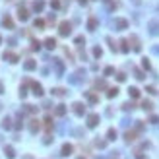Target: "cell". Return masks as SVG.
<instances>
[{
  "label": "cell",
  "instance_id": "1",
  "mask_svg": "<svg viewBox=\"0 0 159 159\" xmlns=\"http://www.w3.org/2000/svg\"><path fill=\"white\" fill-rule=\"evenodd\" d=\"M25 86H31L33 87V93L37 95V97H43V87H41V83H37V82H31V80H27V82H25Z\"/></svg>",
  "mask_w": 159,
  "mask_h": 159
},
{
  "label": "cell",
  "instance_id": "2",
  "mask_svg": "<svg viewBox=\"0 0 159 159\" xmlns=\"http://www.w3.org/2000/svg\"><path fill=\"white\" fill-rule=\"evenodd\" d=\"M58 29H60V35H62V37H68V35L72 33V23H70V22H62Z\"/></svg>",
  "mask_w": 159,
  "mask_h": 159
},
{
  "label": "cell",
  "instance_id": "3",
  "mask_svg": "<svg viewBox=\"0 0 159 159\" xmlns=\"http://www.w3.org/2000/svg\"><path fill=\"white\" fill-rule=\"evenodd\" d=\"M18 18L22 19V22H27L29 19V10L23 6V4H19V8H18Z\"/></svg>",
  "mask_w": 159,
  "mask_h": 159
},
{
  "label": "cell",
  "instance_id": "4",
  "mask_svg": "<svg viewBox=\"0 0 159 159\" xmlns=\"http://www.w3.org/2000/svg\"><path fill=\"white\" fill-rule=\"evenodd\" d=\"M147 31H150V35H159V22L157 19H151L147 23Z\"/></svg>",
  "mask_w": 159,
  "mask_h": 159
},
{
  "label": "cell",
  "instance_id": "5",
  "mask_svg": "<svg viewBox=\"0 0 159 159\" xmlns=\"http://www.w3.org/2000/svg\"><path fill=\"white\" fill-rule=\"evenodd\" d=\"M97 124H99V115H95V113L87 115V128H95Z\"/></svg>",
  "mask_w": 159,
  "mask_h": 159
},
{
  "label": "cell",
  "instance_id": "6",
  "mask_svg": "<svg viewBox=\"0 0 159 159\" xmlns=\"http://www.w3.org/2000/svg\"><path fill=\"white\" fill-rule=\"evenodd\" d=\"M83 78H86V70H78L74 76H70V83H80Z\"/></svg>",
  "mask_w": 159,
  "mask_h": 159
},
{
  "label": "cell",
  "instance_id": "7",
  "mask_svg": "<svg viewBox=\"0 0 159 159\" xmlns=\"http://www.w3.org/2000/svg\"><path fill=\"white\" fill-rule=\"evenodd\" d=\"M2 58H4V60H8L10 64H16V62H18V55L12 52V51H6V52L2 55Z\"/></svg>",
  "mask_w": 159,
  "mask_h": 159
},
{
  "label": "cell",
  "instance_id": "8",
  "mask_svg": "<svg viewBox=\"0 0 159 159\" xmlns=\"http://www.w3.org/2000/svg\"><path fill=\"white\" fill-rule=\"evenodd\" d=\"M72 109H74V115H78V116L86 115V107H83V103H74Z\"/></svg>",
  "mask_w": 159,
  "mask_h": 159
},
{
  "label": "cell",
  "instance_id": "9",
  "mask_svg": "<svg viewBox=\"0 0 159 159\" xmlns=\"http://www.w3.org/2000/svg\"><path fill=\"white\" fill-rule=\"evenodd\" d=\"M39 128H41V122H39L37 118H31V120H29V132H31V134H37Z\"/></svg>",
  "mask_w": 159,
  "mask_h": 159
},
{
  "label": "cell",
  "instance_id": "10",
  "mask_svg": "<svg viewBox=\"0 0 159 159\" xmlns=\"http://www.w3.org/2000/svg\"><path fill=\"white\" fill-rule=\"evenodd\" d=\"M72 151H74L72 144H64V146H62V150H60V155L62 157H68V155H72Z\"/></svg>",
  "mask_w": 159,
  "mask_h": 159
},
{
  "label": "cell",
  "instance_id": "11",
  "mask_svg": "<svg viewBox=\"0 0 159 159\" xmlns=\"http://www.w3.org/2000/svg\"><path fill=\"white\" fill-rule=\"evenodd\" d=\"M115 27L118 29V31H122V29L128 27V22H126V19H122V18H118V19H115Z\"/></svg>",
  "mask_w": 159,
  "mask_h": 159
},
{
  "label": "cell",
  "instance_id": "12",
  "mask_svg": "<svg viewBox=\"0 0 159 159\" xmlns=\"http://www.w3.org/2000/svg\"><path fill=\"white\" fill-rule=\"evenodd\" d=\"M130 43H132V49H134V52H140V51H142V45H140V39H138V37L132 35V37H130Z\"/></svg>",
  "mask_w": 159,
  "mask_h": 159
},
{
  "label": "cell",
  "instance_id": "13",
  "mask_svg": "<svg viewBox=\"0 0 159 159\" xmlns=\"http://www.w3.org/2000/svg\"><path fill=\"white\" fill-rule=\"evenodd\" d=\"M2 25H4V27H8V29H14V19L10 18V16H4V18H2Z\"/></svg>",
  "mask_w": 159,
  "mask_h": 159
},
{
  "label": "cell",
  "instance_id": "14",
  "mask_svg": "<svg viewBox=\"0 0 159 159\" xmlns=\"http://www.w3.org/2000/svg\"><path fill=\"white\" fill-rule=\"evenodd\" d=\"M45 47H47L49 51L56 49V39H52V37H49V39H45Z\"/></svg>",
  "mask_w": 159,
  "mask_h": 159
},
{
  "label": "cell",
  "instance_id": "15",
  "mask_svg": "<svg viewBox=\"0 0 159 159\" xmlns=\"http://www.w3.org/2000/svg\"><path fill=\"white\" fill-rule=\"evenodd\" d=\"M55 115H56V116H64V115H66V105H62V103H60V105H56Z\"/></svg>",
  "mask_w": 159,
  "mask_h": 159
},
{
  "label": "cell",
  "instance_id": "16",
  "mask_svg": "<svg viewBox=\"0 0 159 159\" xmlns=\"http://www.w3.org/2000/svg\"><path fill=\"white\" fill-rule=\"evenodd\" d=\"M55 68H56V76H62V72H64V64H62L60 60H55Z\"/></svg>",
  "mask_w": 159,
  "mask_h": 159
},
{
  "label": "cell",
  "instance_id": "17",
  "mask_svg": "<svg viewBox=\"0 0 159 159\" xmlns=\"http://www.w3.org/2000/svg\"><path fill=\"white\" fill-rule=\"evenodd\" d=\"M23 68H25L27 72H31V70H35V68H37V62H35V60H25Z\"/></svg>",
  "mask_w": 159,
  "mask_h": 159
},
{
  "label": "cell",
  "instance_id": "18",
  "mask_svg": "<svg viewBox=\"0 0 159 159\" xmlns=\"http://www.w3.org/2000/svg\"><path fill=\"white\" fill-rule=\"evenodd\" d=\"M43 8H45L43 0H35V2H33V10H35V12H43Z\"/></svg>",
  "mask_w": 159,
  "mask_h": 159
},
{
  "label": "cell",
  "instance_id": "19",
  "mask_svg": "<svg viewBox=\"0 0 159 159\" xmlns=\"http://www.w3.org/2000/svg\"><path fill=\"white\" fill-rule=\"evenodd\" d=\"M4 153H6V157H8V159H14V157H16L14 147H10V146H6V147H4Z\"/></svg>",
  "mask_w": 159,
  "mask_h": 159
},
{
  "label": "cell",
  "instance_id": "20",
  "mask_svg": "<svg viewBox=\"0 0 159 159\" xmlns=\"http://www.w3.org/2000/svg\"><path fill=\"white\" fill-rule=\"evenodd\" d=\"M52 95H56V97H64L66 89L64 87H55V89H52Z\"/></svg>",
  "mask_w": 159,
  "mask_h": 159
},
{
  "label": "cell",
  "instance_id": "21",
  "mask_svg": "<svg viewBox=\"0 0 159 159\" xmlns=\"http://www.w3.org/2000/svg\"><path fill=\"white\" fill-rule=\"evenodd\" d=\"M87 27H89V31H95V29H97V19H95V18H89V19H87Z\"/></svg>",
  "mask_w": 159,
  "mask_h": 159
},
{
  "label": "cell",
  "instance_id": "22",
  "mask_svg": "<svg viewBox=\"0 0 159 159\" xmlns=\"http://www.w3.org/2000/svg\"><path fill=\"white\" fill-rule=\"evenodd\" d=\"M2 128H4V130H10V128H12V118H10V116H6V118L2 120Z\"/></svg>",
  "mask_w": 159,
  "mask_h": 159
},
{
  "label": "cell",
  "instance_id": "23",
  "mask_svg": "<svg viewBox=\"0 0 159 159\" xmlns=\"http://www.w3.org/2000/svg\"><path fill=\"white\" fill-rule=\"evenodd\" d=\"M128 93H130V97H132V99H138V97H140V89H138V87H130V89H128Z\"/></svg>",
  "mask_w": 159,
  "mask_h": 159
},
{
  "label": "cell",
  "instance_id": "24",
  "mask_svg": "<svg viewBox=\"0 0 159 159\" xmlns=\"http://www.w3.org/2000/svg\"><path fill=\"white\" fill-rule=\"evenodd\" d=\"M86 99H87L89 103H97V101H99V97H97L95 93H87V91H86Z\"/></svg>",
  "mask_w": 159,
  "mask_h": 159
},
{
  "label": "cell",
  "instance_id": "25",
  "mask_svg": "<svg viewBox=\"0 0 159 159\" xmlns=\"http://www.w3.org/2000/svg\"><path fill=\"white\" fill-rule=\"evenodd\" d=\"M116 95H118V87H111L109 91H107V97L109 99H113V97H116Z\"/></svg>",
  "mask_w": 159,
  "mask_h": 159
},
{
  "label": "cell",
  "instance_id": "26",
  "mask_svg": "<svg viewBox=\"0 0 159 159\" xmlns=\"http://www.w3.org/2000/svg\"><path fill=\"white\" fill-rule=\"evenodd\" d=\"M105 87H107L105 80H97V82H95V89H105Z\"/></svg>",
  "mask_w": 159,
  "mask_h": 159
},
{
  "label": "cell",
  "instance_id": "27",
  "mask_svg": "<svg viewBox=\"0 0 159 159\" xmlns=\"http://www.w3.org/2000/svg\"><path fill=\"white\" fill-rule=\"evenodd\" d=\"M142 109H144V111H151L153 109V103L151 101H142Z\"/></svg>",
  "mask_w": 159,
  "mask_h": 159
},
{
  "label": "cell",
  "instance_id": "28",
  "mask_svg": "<svg viewBox=\"0 0 159 159\" xmlns=\"http://www.w3.org/2000/svg\"><path fill=\"white\" fill-rule=\"evenodd\" d=\"M134 76H136V80H144V78H146L144 72H142L140 68H134Z\"/></svg>",
  "mask_w": 159,
  "mask_h": 159
},
{
  "label": "cell",
  "instance_id": "29",
  "mask_svg": "<svg viewBox=\"0 0 159 159\" xmlns=\"http://www.w3.org/2000/svg\"><path fill=\"white\" fill-rule=\"evenodd\" d=\"M107 138H109V140H116V130H115V128H109Z\"/></svg>",
  "mask_w": 159,
  "mask_h": 159
},
{
  "label": "cell",
  "instance_id": "30",
  "mask_svg": "<svg viewBox=\"0 0 159 159\" xmlns=\"http://www.w3.org/2000/svg\"><path fill=\"white\" fill-rule=\"evenodd\" d=\"M120 51H122V52H128V51H130L128 41H120Z\"/></svg>",
  "mask_w": 159,
  "mask_h": 159
},
{
  "label": "cell",
  "instance_id": "31",
  "mask_svg": "<svg viewBox=\"0 0 159 159\" xmlns=\"http://www.w3.org/2000/svg\"><path fill=\"white\" fill-rule=\"evenodd\" d=\"M142 66H144V70H150V68H151L150 58H142Z\"/></svg>",
  "mask_w": 159,
  "mask_h": 159
},
{
  "label": "cell",
  "instance_id": "32",
  "mask_svg": "<svg viewBox=\"0 0 159 159\" xmlns=\"http://www.w3.org/2000/svg\"><path fill=\"white\" fill-rule=\"evenodd\" d=\"M101 55H103L101 47H93V56H95V58H99V56H101Z\"/></svg>",
  "mask_w": 159,
  "mask_h": 159
},
{
  "label": "cell",
  "instance_id": "33",
  "mask_svg": "<svg viewBox=\"0 0 159 159\" xmlns=\"http://www.w3.org/2000/svg\"><path fill=\"white\" fill-rule=\"evenodd\" d=\"M33 25H35L37 29H43V27H45V22H43V19H35V22H33Z\"/></svg>",
  "mask_w": 159,
  "mask_h": 159
},
{
  "label": "cell",
  "instance_id": "34",
  "mask_svg": "<svg viewBox=\"0 0 159 159\" xmlns=\"http://www.w3.org/2000/svg\"><path fill=\"white\" fill-rule=\"evenodd\" d=\"M45 128H47V130L52 128V118H51V116H47V118H45Z\"/></svg>",
  "mask_w": 159,
  "mask_h": 159
},
{
  "label": "cell",
  "instance_id": "35",
  "mask_svg": "<svg viewBox=\"0 0 159 159\" xmlns=\"http://www.w3.org/2000/svg\"><path fill=\"white\" fill-rule=\"evenodd\" d=\"M136 140V132H126V142Z\"/></svg>",
  "mask_w": 159,
  "mask_h": 159
},
{
  "label": "cell",
  "instance_id": "36",
  "mask_svg": "<svg viewBox=\"0 0 159 159\" xmlns=\"http://www.w3.org/2000/svg\"><path fill=\"white\" fill-rule=\"evenodd\" d=\"M113 74H115V68H113V66H107V68H105V76H113Z\"/></svg>",
  "mask_w": 159,
  "mask_h": 159
},
{
  "label": "cell",
  "instance_id": "37",
  "mask_svg": "<svg viewBox=\"0 0 159 159\" xmlns=\"http://www.w3.org/2000/svg\"><path fill=\"white\" fill-rule=\"evenodd\" d=\"M150 122H151V124H159V116H157V115H151V116H150Z\"/></svg>",
  "mask_w": 159,
  "mask_h": 159
},
{
  "label": "cell",
  "instance_id": "38",
  "mask_svg": "<svg viewBox=\"0 0 159 159\" xmlns=\"http://www.w3.org/2000/svg\"><path fill=\"white\" fill-rule=\"evenodd\" d=\"M122 109H124V111H132V109H134V103H124Z\"/></svg>",
  "mask_w": 159,
  "mask_h": 159
},
{
  "label": "cell",
  "instance_id": "39",
  "mask_svg": "<svg viewBox=\"0 0 159 159\" xmlns=\"http://www.w3.org/2000/svg\"><path fill=\"white\" fill-rule=\"evenodd\" d=\"M51 6L55 10H58V8H60V2H58V0H51Z\"/></svg>",
  "mask_w": 159,
  "mask_h": 159
},
{
  "label": "cell",
  "instance_id": "40",
  "mask_svg": "<svg viewBox=\"0 0 159 159\" xmlns=\"http://www.w3.org/2000/svg\"><path fill=\"white\" fill-rule=\"evenodd\" d=\"M83 43H86V39H83V37H76V45H80V47H82Z\"/></svg>",
  "mask_w": 159,
  "mask_h": 159
},
{
  "label": "cell",
  "instance_id": "41",
  "mask_svg": "<svg viewBox=\"0 0 159 159\" xmlns=\"http://www.w3.org/2000/svg\"><path fill=\"white\" fill-rule=\"evenodd\" d=\"M116 80H118V82H126V76L120 72V74H116Z\"/></svg>",
  "mask_w": 159,
  "mask_h": 159
},
{
  "label": "cell",
  "instance_id": "42",
  "mask_svg": "<svg viewBox=\"0 0 159 159\" xmlns=\"http://www.w3.org/2000/svg\"><path fill=\"white\" fill-rule=\"evenodd\" d=\"M25 95H27V89H25V86H23L22 89H19V97H22V99H23V97H25Z\"/></svg>",
  "mask_w": 159,
  "mask_h": 159
},
{
  "label": "cell",
  "instance_id": "43",
  "mask_svg": "<svg viewBox=\"0 0 159 159\" xmlns=\"http://www.w3.org/2000/svg\"><path fill=\"white\" fill-rule=\"evenodd\" d=\"M107 41H109V45H111V51H116V45L113 43V39H111V37H107Z\"/></svg>",
  "mask_w": 159,
  "mask_h": 159
},
{
  "label": "cell",
  "instance_id": "44",
  "mask_svg": "<svg viewBox=\"0 0 159 159\" xmlns=\"http://www.w3.org/2000/svg\"><path fill=\"white\" fill-rule=\"evenodd\" d=\"M151 52H153V55H159V45H155V47H151Z\"/></svg>",
  "mask_w": 159,
  "mask_h": 159
},
{
  "label": "cell",
  "instance_id": "45",
  "mask_svg": "<svg viewBox=\"0 0 159 159\" xmlns=\"http://www.w3.org/2000/svg\"><path fill=\"white\" fill-rule=\"evenodd\" d=\"M146 91H150L151 95H155V93H157V91H155V89H153V87H150V86H147V87H146Z\"/></svg>",
  "mask_w": 159,
  "mask_h": 159
},
{
  "label": "cell",
  "instance_id": "46",
  "mask_svg": "<svg viewBox=\"0 0 159 159\" xmlns=\"http://www.w3.org/2000/svg\"><path fill=\"white\" fill-rule=\"evenodd\" d=\"M39 47H41V45L37 43V41H33V51H39Z\"/></svg>",
  "mask_w": 159,
  "mask_h": 159
},
{
  "label": "cell",
  "instance_id": "47",
  "mask_svg": "<svg viewBox=\"0 0 159 159\" xmlns=\"http://www.w3.org/2000/svg\"><path fill=\"white\" fill-rule=\"evenodd\" d=\"M87 2V0H80V4H86Z\"/></svg>",
  "mask_w": 159,
  "mask_h": 159
},
{
  "label": "cell",
  "instance_id": "48",
  "mask_svg": "<svg viewBox=\"0 0 159 159\" xmlns=\"http://www.w3.org/2000/svg\"><path fill=\"white\" fill-rule=\"evenodd\" d=\"M2 89H4V87H2V83H0V93H4V91H2Z\"/></svg>",
  "mask_w": 159,
  "mask_h": 159
},
{
  "label": "cell",
  "instance_id": "49",
  "mask_svg": "<svg viewBox=\"0 0 159 159\" xmlns=\"http://www.w3.org/2000/svg\"><path fill=\"white\" fill-rule=\"evenodd\" d=\"M132 2H134V4H140V0H132Z\"/></svg>",
  "mask_w": 159,
  "mask_h": 159
},
{
  "label": "cell",
  "instance_id": "50",
  "mask_svg": "<svg viewBox=\"0 0 159 159\" xmlns=\"http://www.w3.org/2000/svg\"><path fill=\"white\" fill-rule=\"evenodd\" d=\"M0 43H2V37H0Z\"/></svg>",
  "mask_w": 159,
  "mask_h": 159
},
{
  "label": "cell",
  "instance_id": "51",
  "mask_svg": "<svg viewBox=\"0 0 159 159\" xmlns=\"http://www.w3.org/2000/svg\"><path fill=\"white\" fill-rule=\"evenodd\" d=\"M78 159H83V157H78Z\"/></svg>",
  "mask_w": 159,
  "mask_h": 159
}]
</instances>
